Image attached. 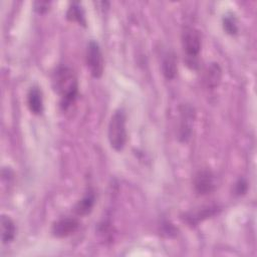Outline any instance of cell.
Returning a JSON list of instances; mask_svg holds the SVG:
<instances>
[{
  "label": "cell",
  "mask_w": 257,
  "mask_h": 257,
  "mask_svg": "<svg viewBox=\"0 0 257 257\" xmlns=\"http://www.w3.org/2000/svg\"><path fill=\"white\" fill-rule=\"evenodd\" d=\"M78 227L79 222L77 219L72 217H64L54 222L51 231L53 236L57 238H64L76 232Z\"/></svg>",
  "instance_id": "52a82bcc"
},
{
  "label": "cell",
  "mask_w": 257,
  "mask_h": 257,
  "mask_svg": "<svg viewBox=\"0 0 257 257\" xmlns=\"http://www.w3.org/2000/svg\"><path fill=\"white\" fill-rule=\"evenodd\" d=\"M221 77H222V70L219 64L216 62L210 63L204 73V83L207 88L214 89L219 85L221 81Z\"/></svg>",
  "instance_id": "9c48e42d"
},
{
  "label": "cell",
  "mask_w": 257,
  "mask_h": 257,
  "mask_svg": "<svg viewBox=\"0 0 257 257\" xmlns=\"http://www.w3.org/2000/svg\"><path fill=\"white\" fill-rule=\"evenodd\" d=\"M177 57L175 53L168 52L162 62V72L165 76V78L171 80L174 79L177 75L178 71V65H177Z\"/></svg>",
  "instance_id": "30bf717a"
},
{
  "label": "cell",
  "mask_w": 257,
  "mask_h": 257,
  "mask_svg": "<svg viewBox=\"0 0 257 257\" xmlns=\"http://www.w3.org/2000/svg\"><path fill=\"white\" fill-rule=\"evenodd\" d=\"M86 64L90 74L99 78L103 72V57L97 42L89 41L86 49Z\"/></svg>",
  "instance_id": "277c9868"
},
{
  "label": "cell",
  "mask_w": 257,
  "mask_h": 257,
  "mask_svg": "<svg viewBox=\"0 0 257 257\" xmlns=\"http://www.w3.org/2000/svg\"><path fill=\"white\" fill-rule=\"evenodd\" d=\"M66 17L68 20L70 21H76L82 25L85 24V18H84V12L81 8V6L74 2L70 5V7L67 10L66 13Z\"/></svg>",
  "instance_id": "4fadbf2b"
},
{
  "label": "cell",
  "mask_w": 257,
  "mask_h": 257,
  "mask_svg": "<svg viewBox=\"0 0 257 257\" xmlns=\"http://www.w3.org/2000/svg\"><path fill=\"white\" fill-rule=\"evenodd\" d=\"M195 119V109L190 104H182L180 106V122H179V140L187 142L192 135L193 123Z\"/></svg>",
  "instance_id": "5b68a950"
},
{
  "label": "cell",
  "mask_w": 257,
  "mask_h": 257,
  "mask_svg": "<svg viewBox=\"0 0 257 257\" xmlns=\"http://www.w3.org/2000/svg\"><path fill=\"white\" fill-rule=\"evenodd\" d=\"M223 28L228 34H236L238 32L237 21L233 14H227L223 18Z\"/></svg>",
  "instance_id": "5bb4252c"
},
{
  "label": "cell",
  "mask_w": 257,
  "mask_h": 257,
  "mask_svg": "<svg viewBox=\"0 0 257 257\" xmlns=\"http://www.w3.org/2000/svg\"><path fill=\"white\" fill-rule=\"evenodd\" d=\"M49 7V3L48 2H44V1H37L34 3V9L36 12L38 13H44L48 10Z\"/></svg>",
  "instance_id": "2e32d148"
},
{
  "label": "cell",
  "mask_w": 257,
  "mask_h": 257,
  "mask_svg": "<svg viewBox=\"0 0 257 257\" xmlns=\"http://www.w3.org/2000/svg\"><path fill=\"white\" fill-rule=\"evenodd\" d=\"M247 188H248V185L246 183V181L244 179H239L237 181V183L235 184V193L239 196L243 195L246 193L247 191Z\"/></svg>",
  "instance_id": "9a60e30c"
},
{
  "label": "cell",
  "mask_w": 257,
  "mask_h": 257,
  "mask_svg": "<svg viewBox=\"0 0 257 257\" xmlns=\"http://www.w3.org/2000/svg\"><path fill=\"white\" fill-rule=\"evenodd\" d=\"M126 116L122 108L116 109L109 120L107 128V138L110 147L117 152H120L126 143V128H125Z\"/></svg>",
  "instance_id": "7a4b0ae2"
},
{
  "label": "cell",
  "mask_w": 257,
  "mask_h": 257,
  "mask_svg": "<svg viewBox=\"0 0 257 257\" xmlns=\"http://www.w3.org/2000/svg\"><path fill=\"white\" fill-rule=\"evenodd\" d=\"M52 85L56 93L60 96L61 106L67 108L77 95V78L73 70L67 66H58L52 75Z\"/></svg>",
  "instance_id": "6da1fadb"
},
{
  "label": "cell",
  "mask_w": 257,
  "mask_h": 257,
  "mask_svg": "<svg viewBox=\"0 0 257 257\" xmlns=\"http://www.w3.org/2000/svg\"><path fill=\"white\" fill-rule=\"evenodd\" d=\"M16 234V227L14 222L8 216L1 217V239L4 244L10 243Z\"/></svg>",
  "instance_id": "8fae6325"
},
{
  "label": "cell",
  "mask_w": 257,
  "mask_h": 257,
  "mask_svg": "<svg viewBox=\"0 0 257 257\" xmlns=\"http://www.w3.org/2000/svg\"><path fill=\"white\" fill-rule=\"evenodd\" d=\"M94 194L92 192L86 193L81 200L77 202V204L74 207V212L75 214L79 216H84L87 215L88 213L91 212L93 205H94Z\"/></svg>",
  "instance_id": "7c38bea8"
},
{
  "label": "cell",
  "mask_w": 257,
  "mask_h": 257,
  "mask_svg": "<svg viewBox=\"0 0 257 257\" xmlns=\"http://www.w3.org/2000/svg\"><path fill=\"white\" fill-rule=\"evenodd\" d=\"M193 186L195 192L200 196L211 194L216 189V180L214 174L208 170H200L194 176Z\"/></svg>",
  "instance_id": "8992f818"
},
{
  "label": "cell",
  "mask_w": 257,
  "mask_h": 257,
  "mask_svg": "<svg viewBox=\"0 0 257 257\" xmlns=\"http://www.w3.org/2000/svg\"><path fill=\"white\" fill-rule=\"evenodd\" d=\"M27 104L30 111L34 114H40L43 111L42 91L38 86L30 87L27 93Z\"/></svg>",
  "instance_id": "ba28073f"
},
{
  "label": "cell",
  "mask_w": 257,
  "mask_h": 257,
  "mask_svg": "<svg viewBox=\"0 0 257 257\" xmlns=\"http://www.w3.org/2000/svg\"><path fill=\"white\" fill-rule=\"evenodd\" d=\"M201 34L194 27H186L182 33V46L187 56L188 64H197V57L201 51Z\"/></svg>",
  "instance_id": "3957f363"
}]
</instances>
